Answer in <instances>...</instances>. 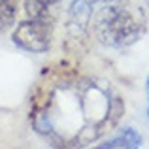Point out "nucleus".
Listing matches in <instances>:
<instances>
[{
	"mask_svg": "<svg viewBox=\"0 0 149 149\" xmlns=\"http://www.w3.org/2000/svg\"><path fill=\"white\" fill-rule=\"evenodd\" d=\"M91 21V4L89 0H74L70 6V30L77 34H83Z\"/></svg>",
	"mask_w": 149,
	"mask_h": 149,
	"instance_id": "obj_3",
	"label": "nucleus"
},
{
	"mask_svg": "<svg viewBox=\"0 0 149 149\" xmlns=\"http://www.w3.org/2000/svg\"><path fill=\"white\" fill-rule=\"evenodd\" d=\"M15 19L13 0H0V26H10Z\"/></svg>",
	"mask_w": 149,
	"mask_h": 149,
	"instance_id": "obj_5",
	"label": "nucleus"
},
{
	"mask_svg": "<svg viewBox=\"0 0 149 149\" xmlns=\"http://www.w3.org/2000/svg\"><path fill=\"white\" fill-rule=\"evenodd\" d=\"M44 4L38 2V0H26V11H29V15H32V17H40V15H44Z\"/></svg>",
	"mask_w": 149,
	"mask_h": 149,
	"instance_id": "obj_6",
	"label": "nucleus"
},
{
	"mask_svg": "<svg viewBox=\"0 0 149 149\" xmlns=\"http://www.w3.org/2000/svg\"><path fill=\"white\" fill-rule=\"evenodd\" d=\"M142 146V138L134 128H125L117 138L109 140L108 143H102L100 147H109V149H134Z\"/></svg>",
	"mask_w": 149,
	"mask_h": 149,
	"instance_id": "obj_4",
	"label": "nucleus"
},
{
	"mask_svg": "<svg viewBox=\"0 0 149 149\" xmlns=\"http://www.w3.org/2000/svg\"><path fill=\"white\" fill-rule=\"evenodd\" d=\"M51 34H53L51 23L45 19V15H40V17H32V21L21 23L13 32V42L26 51L42 53L49 49Z\"/></svg>",
	"mask_w": 149,
	"mask_h": 149,
	"instance_id": "obj_2",
	"label": "nucleus"
},
{
	"mask_svg": "<svg viewBox=\"0 0 149 149\" xmlns=\"http://www.w3.org/2000/svg\"><path fill=\"white\" fill-rule=\"evenodd\" d=\"M96 32L104 44L113 45V47H125L138 40L140 26L127 10L108 8L98 17Z\"/></svg>",
	"mask_w": 149,
	"mask_h": 149,
	"instance_id": "obj_1",
	"label": "nucleus"
},
{
	"mask_svg": "<svg viewBox=\"0 0 149 149\" xmlns=\"http://www.w3.org/2000/svg\"><path fill=\"white\" fill-rule=\"evenodd\" d=\"M93 2H113V0H93Z\"/></svg>",
	"mask_w": 149,
	"mask_h": 149,
	"instance_id": "obj_8",
	"label": "nucleus"
},
{
	"mask_svg": "<svg viewBox=\"0 0 149 149\" xmlns=\"http://www.w3.org/2000/svg\"><path fill=\"white\" fill-rule=\"evenodd\" d=\"M38 2H42L44 6H49V4H55V2H58V0H38Z\"/></svg>",
	"mask_w": 149,
	"mask_h": 149,
	"instance_id": "obj_7",
	"label": "nucleus"
},
{
	"mask_svg": "<svg viewBox=\"0 0 149 149\" xmlns=\"http://www.w3.org/2000/svg\"><path fill=\"white\" fill-rule=\"evenodd\" d=\"M147 93H149V79H147ZM147 113H149V109H147Z\"/></svg>",
	"mask_w": 149,
	"mask_h": 149,
	"instance_id": "obj_9",
	"label": "nucleus"
}]
</instances>
